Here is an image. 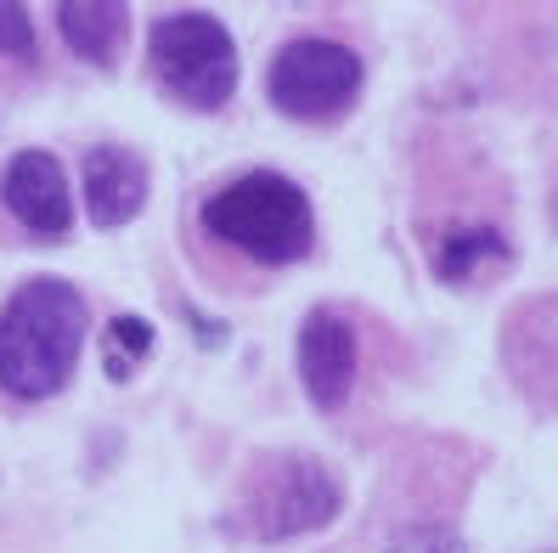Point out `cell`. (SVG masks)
Listing matches in <instances>:
<instances>
[{"instance_id":"cell-1","label":"cell","mask_w":558,"mask_h":553,"mask_svg":"<svg viewBox=\"0 0 558 553\" xmlns=\"http://www.w3.org/2000/svg\"><path fill=\"white\" fill-rule=\"evenodd\" d=\"M85 345V300L74 282L35 277L0 311V389L12 401H46L74 378Z\"/></svg>"},{"instance_id":"cell-2","label":"cell","mask_w":558,"mask_h":553,"mask_svg":"<svg viewBox=\"0 0 558 553\" xmlns=\"http://www.w3.org/2000/svg\"><path fill=\"white\" fill-rule=\"evenodd\" d=\"M204 226H209V238L238 249L254 266L305 260L311 238H316L305 187L277 176V170H248L238 181H226L215 199H204Z\"/></svg>"},{"instance_id":"cell-3","label":"cell","mask_w":558,"mask_h":553,"mask_svg":"<svg viewBox=\"0 0 558 553\" xmlns=\"http://www.w3.org/2000/svg\"><path fill=\"white\" fill-rule=\"evenodd\" d=\"M153 74L175 103L215 113L238 91V46L209 12H170L153 28Z\"/></svg>"},{"instance_id":"cell-4","label":"cell","mask_w":558,"mask_h":553,"mask_svg":"<svg viewBox=\"0 0 558 553\" xmlns=\"http://www.w3.org/2000/svg\"><path fill=\"white\" fill-rule=\"evenodd\" d=\"M344 508V485L316 458H271L259 464L243 492V526L259 542H293L333 526Z\"/></svg>"},{"instance_id":"cell-5","label":"cell","mask_w":558,"mask_h":553,"mask_svg":"<svg viewBox=\"0 0 558 553\" xmlns=\"http://www.w3.org/2000/svg\"><path fill=\"white\" fill-rule=\"evenodd\" d=\"M266 85H271V103L288 119H339L361 96V57L344 40L305 35V40H288L271 57Z\"/></svg>"},{"instance_id":"cell-6","label":"cell","mask_w":558,"mask_h":553,"mask_svg":"<svg viewBox=\"0 0 558 553\" xmlns=\"http://www.w3.org/2000/svg\"><path fill=\"white\" fill-rule=\"evenodd\" d=\"M502 362L519 396L558 407V294L519 300L502 322Z\"/></svg>"},{"instance_id":"cell-7","label":"cell","mask_w":558,"mask_h":553,"mask_svg":"<svg viewBox=\"0 0 558 553\" xmlns=\"http://www.w3.org/2000/svg\"><path fill=\"white\" fill-rule=\"evenodd\" d=\"M355 368H361V345L350 316L333 305H316L300 328V378H305V396L322 412H339L355 389Z\"/></svg>"},{"instance_id":"cell-8","label":"cell","mask_w":558,"mask_h":553,"mask_svg":"<svg viewBox=\"0 0 558 553\" xmlns=\"http://www.w3.org/2000/svg\"><path fill=\"white\" fill-rule=\"evenodd\" d=\"M0 204H7L35 238H62L74 226V199H69V176L46 147H23L7 158L0 170Z\"/></svg>"},{"instance_id":"cell-9","label":"cell","mask_w":558,"mask_h":553,"mask_svg":"<svg viewBox=\"0 0 558 553\" xmlns=\"http://www.w3.org/2000/svg\"><path fill=\"white\" fill-rule=\"evenodd\" d=\"M508 260H513V243L502 232V220L490 215H457L440 226V243H429V272L457 288L508 272Z\"/></svg>"},{"instance_id":"cell-10","label":"cell","mask_w":558,"mask_h":553,"mask_svg":"<svg viewBox=\"0 0 558 553\" xmlns=\"http://www.w3.org/2000/svg\"><path fill=\"white\" fill-rule=\"evenodd\" d=\"M147 204V165L130 147H90L85 153V209L96 226H124Z\"/></svg>"},{"instance_id":"cell-11","label":"cell","mask_w":558,"mask_h":553,"mask_svg":"<svg viewBox=\"0 0 558 553\" xmlns=\"http://www.w3.org/2000/svg\"><path fill=\"white\" fill-rule=\"evenodd\" d=\"M57 28L62 46L90 69H113L124 57V35H130V12L119 0H74V7H57Z\"/></svg>"},{"instance_id":"cell-12","label":"cell","mask_w":558,"mask_h":553,"mask_svg":"<svg viewBox=\"0 0 558 553\" xmlns=\"http://www.w3.org/2000/svg\"><path fill=\"white\" fill-rule=\"evenodd\" d=\"M147 350H153V328H147L142 316H113V322H108V373H113V378L136 373Z\"/></svg>"},{"instance_id":"cell-13","label":"cell","mask_w":558,"mask_h":553,"mask_svg":"<svg viewBox=\"0 0 558 553\" xmlns=\"http://www.w3.org/2000/svg\"><path fill=\"white\" fill-rule=\"evenodd\" d=\"M384 553H469V542L451 526H407Z\"/></svg>"},{"instance_id":"cell-14","label":"cell","mask_w":558,"mask_h":553,"mask_svg":"<svg viewBox=\"0 0 558 553\" xmlns=\"http://www.w3.org/2000/svg\"><path fill=\"white\" fill-rule=\"evenodd\" d=\"M0 57L35 62V17H28V7H12V0H0Z\"/></svg>"}]
</instances>
